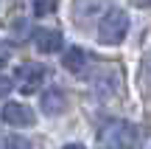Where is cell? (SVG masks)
<instances>
[{
    "label": "cell",
    "mask_w": 151,
    "mask_h": 149,
    "mask_svg": "<svg viewBox=\"0 0 151 149\" xmlns=\"http://www.w3.org/2000/svg\"><path fill=\"white\" fill-rule=\"evenodd\" d=\"M129 34V14L123 9H109L98 25V42L101 45H120Z\"/></svg>",
    "instance_id": "1"
},
{
    "label": "cell",
    "mask_w": 151,
    "mask_h": 149,
    "mask_svg": "<svg viewBox=\"0 0 151 149\" xmlns=\"http://www.w3.org/2000/svg\"><path fill=\"white\" fill-rule=\"evenodd\" d=\"M48 79V68L42 62H28V65H20L14 73V82L22 93H37L42 87V82Z\"/></svg>",
    "instance_id": "2"
},
{
    "label": "cell",
    "mask_w": 151,
    "mask_h": 149,
    "mask_svg": "<svg viewBox=\"0 0 151 149\" xmlns=\"http://www.w3.org/2000/svg\"><path fill=\"white\" fill-rule=\"evenodd\" d=\"M112 9V0H73V20L87 25V23L104 17Z\"/></svg>",
    "instance_id": "3"
},
{
    "label": "cell",
    "mask_w": 151,
    "mask_h": 149,
    "mask_svg": "<svg viewBox=\"0 0 151 149\" xmlns=\"http://www.w3.org/2000/svg\"><path fill=\"white\" fill-rule=\"evenodd\" d=\"M0 118H3L9 127H31V124L37 121V113L28 104H22V101H9V104H3Z\"/></svg>",
    "instance_id": "4"
},
{
    "label": "cell",
    "mask_w": 151,
    "mask_h": 149,
    "mask_svg": "<svg viewBox=\"0 0 151 149\" xmlns=\"http://www.w3.org/2000/svg\"><path fill=\"white\" fill-rule=\"evenodd\" d=\"M62 42H65V37L56 28H37V34H34V45L39 54H56L62 48Z\"/></svg>",
    "instance_id": "5"
},
{
    "label": "cell",
    "mask_w": 151,
    "mask_h": 149,
    "mask_svg": "<svg viewBox=\"0 0 151 149\" xmlns=\"http://www.w3.org/2000/svg\"><path fill=\"white\" fill-rule=\"evenodd\" d=\"M109 138L115 141L118 149H134L137 146V129L132 127V124H126V121H118L109 129Z\"/></svg>",
    "instance_id": "6"
},
{
    "label": "cell",
    "mask_w": 151,
    "mask_h": 149,
    "mask_svg": "<svg viewBox=\"0 0 151 149\" xmlns=\"http://www.w3.org/2000/svg\"><path fill=\"white\" fill-rule=\"evenodd\" d=\"M42 113L45 116H62V113L67 110V96H65V90H59V87H50V90H45L42 93Z\"/></svg>",
    "instance_id": "7"
},
{
    "label": "cell",
    "mask_w": 151,
    "mask_h": 149,
    "mask_svg": "<svg viewBox=\"0 0 151 149\" xmlns=\"http://www.w3.org/2000/svg\"><path fill=\"white\" fill-rule=\"evenodd\" d=\"M87 59H90V56H87V51L78 48V45H73V48L65 51V59H62V65H65L70 73H81V71L87 68Z\"/></svg>",
    "instance_id": "8"
},
{
    "label": "cell",
    "mask_w": 151,
    "mask_h": 149,
    "mask_svg": "<svg viewBox=\"0 0 151 149\" xmlns=\"http://www.w3.org/2000/svg\"><path fill=\"white\" fill-rule=\"evenodd\" d=\"M56 3H59V0H31V11L37 17H48V14H53Z\"/></svg>",
    "instance_id": "9"
},
{
    "label": "cell",
    "mask_w": 151,
    "mask_h": 149,
    "mask_svg": "<svg viewBox=\"0 0 151 149\" xmlns=\"http://www.w3.org/2000/svg\"><path fill=\"white\" fill-rule=\"evenodd\" d=\"M6 149H34V146L22 135H6Z\"/></svg>",
    "instance_id": "10"
},
{
    "label": "cell",
    "mask_w": 151,
    "mask_h": 149,
    "mask_svg": "<svg viewBox=\"0 0 151 149\" xmlns=\"http://www.w3.org/2000/svg\"><path fill=\"white\" fill-rule=\"evenodd\" d=\"M9 59H11V45L9 42H0V68L9 65Z\"/></svg>",
    "instance_id": "11"
},
{
    "label": "cell",
    "mask_w": 151,
    "mask_h": 149,
    "mask_svg": "<svg viewBox=\"0 0 151 149\" xmlns=\"http://www.w3.org/2000/svg\"><path fill=\"white\" fill-rule=\"evenodd\" d=\"M11 79L9 76H3V73H0V99H3V96H9V90H11Z\"/></svg>",
    "instance_id": "12"
},
{
    "label": "cell",
    "mask_w": 151,
    "mask_h": 149,
    "mask_svg": "<svg viewBox=\"0 0 151 149\" xmlns=\"http://www.w3.org/2000/svg\"><path fill=\"white\" fill-rule=\"evenodd\" d=\"M62 149H87V146H84V144H65Z\"/></svg>",
    "instance_id": "13"
},
{
    "label": "cell",
    "mask_w": 151,
    "mask_h": 149,
    "mask_svg": "<svg viewBox=\"0 0 151 149\" xmlns=\"http://www.w3.org/2000/svg\"><path fill=\"white\" fill-rule=\"evenodd\" d=\"M137 3H140V6H151V0H137Z\"/></svg>",
    "instance_id": "14"
}]
</instances>
